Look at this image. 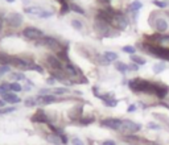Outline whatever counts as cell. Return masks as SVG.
Segmentation results:
<instances>
[{"mask_svg":"<svg viewBox=\"0 0 169 145\" xmlns=\"http://www.w3.org/2000/svg\"><path fill=\"white\" fill-rule=\"evenodd\" d=\"M45 63L48 65V67H49L50 71L63 70V66H65V63L61 62L56 54H46V55H45Z\"/></svg>","mask_w":169,"mask_h":145,"instance_id":"cell-7","label":"cell"},{"mask_svg":"<svg viewBox=\"0 0 169 145\" xmlns=\"http://www.w3.org/2000/svg\"><path fill=\"white\" fill-rule=\"evenodd\" d=\"M5 23H7V26H10V28H19L23 25L24 17L19 12H11L5 17Z\"/></svg>","mask_w":169,"mask_h":145,"instance_id":"cell-9","label":"cell"},{"mask_svg":"<svg viewBox=\"0 0 169 145\" xmlns=\"http://www.w3.org/2000/svg\"><path fill=\"white\" fill-rule=\"evenodd\" d=\"M98 3H99L100 5H103V7H108L110 3H111V0H97Z\"/></svg>","mask_w":169,"mask_h":145,"instance_id":"cell-48","label":"cell"},{"mask_svg":"<svg viewBox=\"0 0 169 145\" xmlns=\"http://www.w3.org/2000/svg\"><path fill=\"white\" fill-rule=\"evenodd\" d=\"M35 46H45L46 49H49L50 52H53V53L56 54L65 45H63L62 42L60 41V40H57L56 37H52V36H46V35H45L42 38H40V40H37V41H35Z\"/></svg>","mask_w":169,"mask_h":145,"instance_id":"cell-3","label":"cell"},{"mask_svg":"<svg viewBox=\"0 0 169 145\" xmlns=\"http://www.w3.org/2000/svg\"><path fill=\"white\" fill-rule=\"evenodd\" d=\"M136 46H132V45H127V46H123L122 48V52L123 53H127V54H130V55H132V54H135L136 53Z\"/></svg>","mask_w":169,"mask_h":145,"instance_id":"cell-36","label":"cell"},{"mask_svg":"<svg viewBox=\"0 0 169 145\" xmlns=\"http://www.w3.org/2000/svg\"><path fill=\"white\" fill-rule=\"evenodd\" d=\"M52 16H53V12H52V11H46V9H45V11L42 12V15L40 16V18H49V17H52Z\"/></svg>","mask_w":169,"mask_h":145,"instance_id":"cell-45","label":"cell"},{"mask_svg":"<svg viewBox=\"0 0 169 145\" xmlns=\"http://www.w3.org/2000/svg\"><path fill=\"white\" fill-rule=\"evenodd\" d=\"M70 12V5H69V3H62L61 4V8H60V15L61 16H65V15H67Z\"/></svg>","mask_w":169,"mask_h":145,"instance_id":"cell-37","label":"cell"},{"mask_svg":"<svg viewBox=\"0 0 169 145\" xmlns=\"http://www.w3.org/2000/svg\"><path fill=\"white\" fill-rule=\"evenodd\" d=\"M23 103H24V106H25V107H29V108H32V107H37L36 96H29V98H27V99L24 100Z\"/></svg>","mask_w":169,"mask_h":145,"instance_id":"cell-31","label":"cell"},{"mask_svg":"<svg viewBox=\"0 0 169 145\" xmlns=\"http://www.w3.org/2000/svg\"><path fill=\"white\" fill-rule=\"evenodd\" d=\"M94 121H95V116H85V118L82 116V118L79 119L77 123H78V124H81V125H85V127H86V125L93 124Z\"/></svg>","mask_w":169,"mask_h":145,"instance_id":"cell-26","label":"cell"},{"mask_svg":"<svg viewBox=\"0 0 169 145\" xmlns=\"http://www.w3.org/2000/svg\"><path fill=\"white\" fill-rule=\"evenodd\" d=\"M143 8V3L139 1V0H135L130 4V9L132 12H139V9Z\"/></svg>","mask_w":169,"mask_h":145,"instance_id":"cell-34","label":"cell"},{"mask_svg":"<svg viewBox=\"0 0 169 145\" xmlns=\"http://www.w3.org/2000/svg\"><path fill=\"white\" fill-rule=\"evenodd\" d=\"M8 73H12L11 66H8V65H0V78L4 77L5 74H8Z\"/></svg>","mask_w":169,"mask_h":145,"instance_id":"cell-40","label":"cell"},{"mask_svg":"<svg viewBox=\"0 0 169 145\" xmlns=\"http://www.w3.org/2000/svg\"><path fill=\"white\" fill-rule=\"evenodd\" d=\"M74 94H75V95H82V91H79V90H75V91H74Z\"/></svg>","mask_w":169,"mask_h":145,"instance_id":"cell-53","label":"cell"},{"mask_svg":"<svg viewBox=\"0 0 169 145\" xmlns=\"http://www.w3.org/2000/svg\"><path fill=\"white\" fill-rule=\"evenodd\" d=\"M56 55L58 57V60L63 63L70 62V58H69V45H65L62 49H61L58 53H56Z\"/></svg>","mask_w":169,"mask_h":145,"instance_id":"cell-19","label":"cell"},{"mask_svg":"<svg viewBox=\"0 0 169 145\" xmlns=\"http://www.w3.org/2000/svg\"><path fill=\"white\" fill-rule=\"evenodd\" d=\"M115 70L124 75V74L128 71V65H125L124 62H120V61H116L115 62Z\"/></svg>","mask_w":169,"mask_h":145,"instance_id":"cell-24","label":"cell"},{"mask_svg":"<svg viewBox=\"0 0 169 145\" xmlns=\"http://www.w3.org/2000/svg\"><path fill=\"white\" fill-rule=\"evenodd\" d=\"M130 60H131V62H134V63L139 65V66H141V65H145V63H147L145 58L140 57V55H137V54H132V55H130Z\"/></svg>","mask_w":169,"mask_h":145,"instance_id":"cell-27","label":"cell"},{"mask_svg":"<svg viewBox=\"0 0 169 145\" xmlns=\"http://www.w3.org/2000/svg\"><path fill=\"white\" fill-rule=\"evenodd\" d=\"M69 5H70V11L75 12V13L81 15V16H86V11L81 7V5L75 4V3H69Z\"/></svg>","mask_w":169,"mask_h":145,"instance_id":"cell-22","label":"cell"},{"mask_svg":"<svg viewBox=\"0 0 169 145\" xmlns=\"http://www.w3.org/2000/svg\"><path fill=\"white\" fill-rule=\"evenodd\" d=\"M27 71H36V73H38V74H44L45 73V69L41 66V65L33 62V63H30L29 66H28V70H27Z\"/></svg>","mask_w":169,"mask_h":145,"instance_id":"cell-23","label":"cell"},{"mask_svg":"<svg viewBox=\"0 0 169 145\" xmlns=\"http://www.w3.org/2000/svg\"><path fill=\"white\" fill-rule=\"evenodd\" d=\"M118 103H119V100L116 99V98H111V99H107V100L103 102V104L106 107H108V108H114V107H116L118 106Z\"/></svg>","mask_w":169,"mask_h":145,"instance_id":"cell-35","label":"cell"},{"mask_svg":"<svg viewBox=\"0 0 169 145\" xmlns=\"http://www.w3.org/2000/svg\"><path fill=\"white\" fill-rule=\"evenodd\" d=\"M1 107H5V102L3 99H0V108H1Z\"/></svg>","mask_w":169,"mask_h":145,"instance_id":"cell-51","label":"cell"},{"mask_svg":"<svg viewBox=\"0 0 169 145\" xmlns=\"http://www.w3.org/2000/svg\"><path fill=\"white\" fill-rule=\"evenodd\" d=\"M123 141L128 145H139L141 143H145V144L149 143V141H147L145 138L139 137L137 135H123Z\"/></svg>","mask_w":169,"mask_h":145,"instance_id":"cell-15","label":"cell"},{"mask_svg":"<svg viewBox=\"0 0 169 145\" xmlns=\"http://www.w3.org/2000/svg\"><path fill=\"white\" fill-rule=\"evenodd\" d=\"M30 121L35 123V124H45V125H48V124H50V123H52V119L49 118V115L42 108H37V111H36V112L30 116Z\"/></svg>","mask_w":169,"mask_h":145,"instance_id":"cell-8","label":"cell"},{"mask_svg":"<svg viewBox=\"0 0 169 145\" xmlns=\"http://www.w3.org/2000/svg\"><path fill=\"white\" fill-rule=\"evenodd\" d=\"M45 140H46L49 144H52V145H62L60 136L56 135V133H53V132H49L48 135H45Z\"/></svg>","mask_w":169,"mask_h":145,"instance_id":"cell-20","label":"cell"},{"mask_svg":"<svg viewBox=\"0 0 169 145\" xmlns=\"http://www.w3.org/2000/svg\"><path fill=\"white\" fill-rule=\"evenodd\" d=\"M70 144H72V145H85V141L82 140V138L74 136V137L70 138Z\"/></svg>","mask_w":169,"mask_h":145,"instance_id":"cell-43","label":"cell"},{"mask_svg":"<svg viewBox=\"0 0 169 145\" xmlns=\"http://www.w3.org/2000/svg\"><path fill=\"white\" fill-rule=\"evenodd\" d=\"M1 99L4 100L5 103H8V104H19V103L23 102V99L17 96L15 92H7V94H4L1 96Z\"/></svg>","mask_w":169,"mask_h":145,"instance_id":"cell-18","label":"cell"},{"mask_svg":"<svg viewBox=\"0 0 169 145\" xmlns=\"http://www.w3.org/2000/svg\"><path fill=\"white\" fill-rule=\"evenodd\" d=\"M56 82H57V81H56V79L53 78V77H48V79H46V83H48V85L53 86V85H54V83H56Z\"/></svg>","mask_w":169,"mask_h":145,"instance_id":"cell-49","label":"cell"},{"mask_svg":"<svg viewBox=\"0 0 169 145\" xmlns=\"http://www.w3.org/2000/svg\"><path fill=\"white\" fill-rule=\"evenodd\" d=\"M10 88H11V92H15V94L24 91V90H23V86L20 85V82H11Z\"/></svg>","mask_w":169,"mask_h":145,"instance_id":"cell-32","label":"cell"},{"mask_svg":"<svg viewBox=\"0 0 169 145\" xmlns=\"http://www.w3.org/2000/svg\"><path fill=\"white\" fill-rule=\"evenodd\" d=\"M52 92H53V95H66V94H69L70 90H69V87H54V88H52Z\"/></svg>","mask_w":169,"mask_h":145,"instance_id":"cell-30","label":"cell"},{"mask_svg":"<svg viewBox=\"0 0 169 145\" xmlns=\"http://www.w3.org/2000/svg\"><path fill=\"white\" fill-rule=\"evenodd\" d=\"M137 49L143 50L144 53H147L151 57L159 58V60L164 61V62H169V48L161 46L159 44H151V42L143 41V42H137L136 44Z\"/></svg>","mask_w":169,"mask_h":145,"instance_id":"cell-1","label":"cell"},{"mask_svg":"<svg viewBox=\"0 0 169 145\" xmlns=\"http://www.w3.org/2000/svg\"><path fill=\"white\" fill-rule=\"evenodd\" d=\"M100 127L111 129V131H120L122 127V119H116V118H104L100 120Z\"/></svg>","mask_w":169,"mask_h":145,"instance_id":"cell-10","label":"cell"},{"mask_svg":"<svg viewBox=\"0 0 169 145\" xmlns=\"http://www.w3.org/2000/svg\"><path fill=\"white\" fill-rule=\"evenodd\" d=\"M63 70H65V73L69 75V78H78V77H81L79 74H81V71H79V69L75 66L74 63L72 62H67L65 63V66H63Z\"/></svg>","mask_w":169,"mask_h":145,"instance_id":"cell-16","label":"cell"},{"mask_svg":"<svg viewBox=\"0 0 169 145\" xmlns=\"http://www.w3.org/2000/svg\"><path fill=\"white\" fill-rule=\"evenodd\" d=\"M136 110H137V106H136V104H130V106L127 107V112H128V113L135 112Z\"/></svg>","mask_w":169,"mask_h":145,"instance_id":"cell-47","label":"cell"},{"mask_svg":"<svg viewBox=\"0 0 169 145\" xmlns=\"http://www.w3.org/2000/svg\"><path fill=\"white\" fill-rule=\"evenodd\" d=\"M128 23H130V21H128V18L124 13H122L120 11H115L112 21H111V25L114 29L118 30V32H122V30H124L125 28L128 26Z\"/></svg>","mask_w":169,"mask_h":145,"instance_id":"cell-5","label":"cell"},{"mask_svg":"<svg viewBox=\"0 0 169 145\" xmlns=\"http://www.w3.org/2000/svg\"><path fill=\"white\" fill-rule=\"evenodd\" d=\"M36 102H37V106H49V104L60 102V98H57L56 95H53V94L38 95V96H36Z\"/></svg>","mask_w":169,"mask_h":145,"instance_id":"cell-11","label":"cell"},{"mask_svg":"<svg viewBox=\"0 0 169 145\" xmlns=\"http://www.w3.org/2000/svg\"><path fill=\"white\" fill-rule=\"evenodd\" d=\"M140 70V66L134 62H131L130 65H128V71H139Z\"/></svg>","mask_w":169,"mask_h":145,"instance_id":"cell-44","label":"cell"},{"mask_svg":"<svg viewBox=\"0 0 169 145\" xmlns=\"http://www.w3.org/2000/svg\"><path fill=\"white\" fill-rule=\"evenodd\" d=\"M10 78L12 79L13 82H21V81H27V77L23 71H13V73H10Z\"/></svg>","mask_w":169,"mask_h":145,"instance_id":"cell-21","label":"cell"},{"mask_svg":"<svg viewBox=\"0 0 169 145\" xmlns=\"http://www.w3.org/2000/svg\"><path fill=\"white\" fill-rule=\"evenodd\" d=\"M147 128H148L149 131H160V129H161V125H160L159 123L149 121L148 124H147Z\"/></svg>","mask_w":169,"mask_h":145,"instance_id":"cell-41","label":"cell"},{"mask_svg":"<svg viewBox=\"0 0 169 145\" xmlns=\"http://www.w3.org/2000/svg\"><path fill=\"white\" fill-rule=\"evenodd\" d=\"M93 94H94V95H95V96H97V98H99L100 92L98 91V86H94V87H93Z\"/></svg>","mask_w":169,"mask_h":145,"instance_id":"cell-50","label":"cell"},{"mask_svg":"<svg viewBox=\"0 0 169 145\" xmlns=\"http://www.w3.org/2000/svg\"><path fill=\"white\" fill-rule=\"evenodd\" d=\"M165 69H167V66H165V62H164V61H161V62L155 63V65L152 66V70H153V73H155V74H160V73H162Z\"/></svg>","mask_w":169,"mask_h":145,"instance_id":"cell-28","label":"cell"},{"mask_svg":"<svg viewBox=\"0 0 169 145\" xmlns=\"http://www.w3.org/2000/svg\"><path fill=\"white\" fill-rule=\"evenodd\" d=\"M153 5H156L157 8H161V9H164V8H167L168 5H169V3L167 1H161V0H153Z\"/></svg>","mask_w":169,"mask_h":145,"instance_id":"cell-42","label":"cell"},{"mask_svg":"<svg viewBox=\"0 0 169 145\" xmlns=\"http://www.w3.org/2000/svg\"><path fill=\"white\" fill-rule=\"evenodd\" d=\"M72 28L74 30H77V32H82V30H83V23H82L81 20H78V18H73Z\"/></svg>","mask_w":169,"mask_h":145,"instance_id":"cell-29","label":"cell"},{"mask_svg":"<svg viewBox=\"0 0 169 145\" xmlns=\"http://www.w3.org/2000/svg\"><path fill=\"white\" fill-rule=\"evenodd\" d=\"M10 86H11L10 82H3L1 85H0V96H3V95L7 94V92H11Z\"/></svg>","mask_w":169,"mask_h":145,"instance_id":"cell-33","label":"cell"},{"mask_svg":"<svg viewBox=\"0 0 169 145\" xmlns=\"http://www.w3.org/2000/svg\"><path fill=\"white\" fill-rule=\"evenodd\" d=\"M152 26L156 29V32H159V33H164V32H167L168 30V21L165 20L164 17H156L155 20H153V24H152Z\"/></svg>","mask_w":169,"mask_h":145,"instance_id":"cell-14","label":"cell"},{"mask_svg":"<svg viewBox=\"0 0 169 145\" xmlns=\"http://www.w3.org/2000/svg\"><path fill=\"white\" fill-rule=\"evenodd\" d=\"M45 9L42 7H38V5H30V7H24V13L27 15H30V16H36L38 17L42 15V12H44Z\"/></svg>","mask_w":169,"mask_h":145,"instance_id":"cell-17","label":"cell"},{"mask_svg":"<svg viewBox=\"0 0 169 145\" xmlns=\"http://www.w3.org/2000/svg\"><path fill=\"white\" fill-rule=\"evenodd\" d=\"M100 145H116V141L112 140V138H107V140L102 141V144Z\"/></svg>","mask_w":169,"mask_h":145,"instance_id":"cell-46","label":"cell"},{"mask_svg":"<svg viewBox=\"0 0 169 145\" xmlns=\"http://www.w3.org/2000/svg\"><path fill=\"white\" fill-rule=\"evenodd\" d=\"M5 1H8V3H13L15 0H5Z\"/></svg>","mask_w":169,"mask_h":145,"instance_id":"cell-55","label":"cell"},{"mask_svg":"<svg viewBox=\"0 0 169 145\" xmlns=\"http://www.w3.org/2000/svg\"><path fill=\"white\" fill-rule=\"evenodd\" d=\"M167 16H168V17H169V11H168V12H167Z\"/></svg>","mask_w":169,"mask_h":145,"instance_id":"cell-56","label":"cell"},{"mask_svg":"<svg viewBox=\"0 0 169 145\" xmlns=\"http://www.w3.org/2000/svg\"><path fill=\"white\" fill-rule=\"evenodd\" d=\"M128 88L132 92H136V94H147V95H155V87H156V82L148 81V79H143V78H132L127 82Z\"/></svg>","mask_w":169,"mask_h":145,"instance_id":"cell-2","label":"cell"},{"mask_svg":"<svg viewBox=\"0 0 169 145\" xmlns=\"http://www.w3.org/2000/svg\"><path fill=\"white\" fill-rule=\"evenodd\" d=\"M16 111V107L11 106V107H1L0 108V115H5V113H12Z\"/></svg>","mask_w":169,"mask_h":145,"instance_id":"cell-39","label":"cell"},{"mask_svg":"<svg viewBox=\"0 0 169 145\" xmlns=\"http://www.w3.org/2000/svg\"><path fill=\"white\" fill-rule=\"evenodd\" d=\"M169 94V86H167L165 83L161 82H156V87H155V96L159 100H164Z\"/></svg>","mask_w":169,"mask_h":145,"instance_id":"cell-12","label":"cell"},{"mask_svg":"<svg viewBox=\"0 0 169 145\" xmlns=\"http://www.w3.org/2000/svg\"><path fill=\"white\" fill-rule=\"evenodd\" d=\"M159 45L165 46V48H169V35H161L160 41H159Z\"/></svg>","mask_w":169,"mask_h":145,"instance_id":"cell-38","label":"cell"},{"mask_svg":"<svg viewBox=\"0 0 169 145\" xmlns=\"http://www.w3.org/2000/svg\"><path fill=\"white\" fill-rule=\"evenodd\" d=\"M3 23H4V21L0 20V33H1V30H3Z\"/></svg>","mask_w":169,"mask_h":145,"instance_id":"cell-52","label":"cell"},{"mask_svg":"<svg viewBox=\"0 0 169 145\" xmlns=\"http://www.w3.org/2000/svg\"><path fill=\"white\" fill-rule=\"evenodd\" d=\"M21 35L25 37L27 40H29V41H37V40L42 38L45 35L44 32H42L40 28H36V26H25L23 29V32H21Z\"/></svg>","mask_w":169,"mask_h":145,"instance_id":"cell-6","label":"cell"},{"mask_svg":"<svg viewBox=\"0 0 169 145\" xmlns=\"http://www.w3.org/2000/svg\"><path fill=\"white\" fill-rule=\"evenodd\" d=\"M82 113H83V106H82V104H75V106H73L72 108L69 110L67 116H69V119L72 120V121H78V120L82 118Z\"/></svg>","mask_w":169,"mask_h":145,"instance_id":"cell-13","label":"cell"},{"mask_svg":"<svg viewBox=\"0 0 169 145\" xmlns=\"http://www.w3.org/2000/svg\"><path fill=\"white\" fill-rule=\"evenodd\" d=\"M103 55H104V58H106L107 61H108L110 63L111 62H116L118 61V58H119V55H118V53H115V52H104L103 53Z\"/></svg>","mask_w":169,"mask_h":145,"instance_id":"cell-25","label":"cell"},{"mask_svg":"<svg viewBox=\"0 0 169 145\" xmlns=\"http://www.w3.org/2000/svg\"><path fill=\"white\" fill-rule=\"evenodd\" d=\"M141 124L136 121H132L130 119H122V127L120 131L123 135H136L137 132L141 131Z\"/></svg>","mask_w":169,"mask_h":145,"instance_id":"cell-4","label":"cell"},{"mask_svg":"<svg viewBox=\"0 0 169 145\" xmlns=\"http://www.w3.org/2000/svg\"><path fill=\"white\" fill-rule=\"evenodd\" d=\"M147 145H159V144H155V143H148Z\"/></svg>","mask_w":169,"mask_h":145,"instance_id":"cell-54","label":"cell"}]
</instances>
